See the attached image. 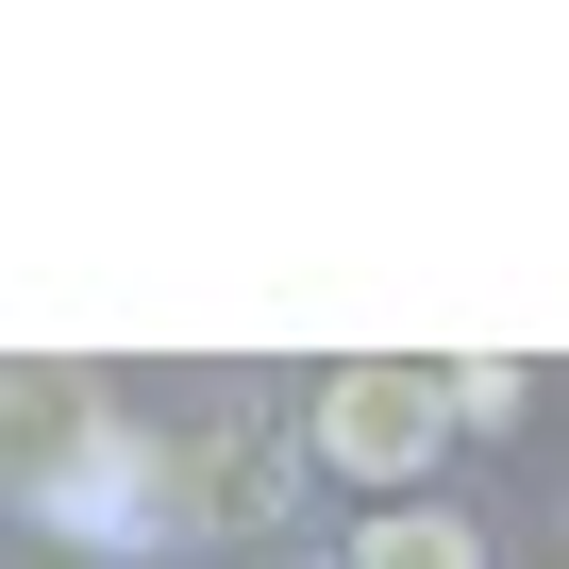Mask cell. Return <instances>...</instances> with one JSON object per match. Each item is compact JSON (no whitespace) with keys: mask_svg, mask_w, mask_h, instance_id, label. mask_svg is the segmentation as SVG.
I'll return each mask as SVG.
<instances>
[{"mask_svg":"<svg viewBox=\"0 0 569 569\" xmlns=\"http://www.w3.org/2000/svg\"><path fill=\"white\" fill-rule=\"evenodd\" d=\"M84 436H118V402H101V369H68V352H0V486H68L84 469Z\"/></svg>","mask_w":569,"mask_h":569,"instance_id":"cell-3","label":"cell"},{"mask_svg":"<svg viewBox=\"0 0 569 569\" xmlns=\"http://www.w3.org/2000/svg\"><path fill=\"white\" fill-rule=\"evenodd\" d=\"M352 569H486V536H469V519H436V502H386V519L352 536Z\"/></svg>","mask_w":569,"mask_h":569,"instance_id":"cell-4","label":"cell"},{"mask_svg":"<svg viewBox=\"0 0 569 569\" xmlns=\"http://www.w3.org/2000/svg\"><path fill=\"white\" fill-rule=\"evenodd\" d=\"M284 502V436L268 419H184V436H134V552H201V536H268Z\"/></svg>","mask_w":569,"mask_h":569,"instance_id":"cell-1","label":"cell"},{"mask_svg":"<svg viewBox=\"0 0 569 569\" xmlns=\"http://www.w3.org/2000/svg\"><path fill=\"white\" fill-rule=\"evenodd\" d=\"M452 436H469V402H452V369H419V352H352V369L302 402V452L352 469V486H419Z\"/></svg>","mask_w":569,"mask_h":569,"instance_id":"cell-2","label":"cell"}]
</instances>
